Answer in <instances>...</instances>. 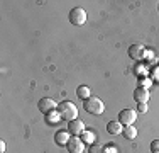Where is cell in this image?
I'll return each mask as SVG.
<instances>
[{
    "mask_svg": "<svg viewBox=\"0 0 159 153\" xmlns=\"http://www.w3.org/2000/svg\"><path fill=\"white\" fill-rule=\"evenodd\" d=\"M58 112H59V116L64 117L68 122L73 121V119H78V109H76V106H75L73 102H70V101L59 102L58 104Z\"/></svg>",
    "mask_w": 159,
    "mask_h": 153,
    "instance_id": "6da1fadb",
    "label": "cell"
},
{
    "mask_svg": "<svg viewBox=\"0 0 159 153\" xmlns=\"http://www.w3.org/2000/svg\"><path fill=\"white\" fill-rule=\"evenodd\" d=\"M151 78H144V76H141V78H139V82H137V85L141 87V89H147L149 90V87H151Z\"/></svg>",
    "mask_w": 159,
    "mask_h": 153,
    "instance_id": "e0dca14e",
    "label": "cell"
},
{
    "mask_svg": "<svg viewBox=\"0 0 159 153\" xmlns=\"http://www.w3.org/2000/svg\"><path fill=\"white\" fill-rule=\"evenodd\" d=\"M122 135L125 136V140H135V136H137V129H135V126H125L122 131Z\"/></svg>",
    "mask_w": 159,
    "mask_h": 153,
    "instance_id": "4fadbf2b",
    "label": "cell"
},
{
    "mask_svg": "<svg viewBox=\"0 0 159 153\" xmlns=\"http://www.w3.org/2000/svg\"><path fill=\"white\" fill-rule=\"evenodd\" d=\"M80 138H81L83 143H90V145L95 143V135H93V133H90V131H86V129L81 133V135H80Z\"/></svg>",
    "mask_w": 159,
    "mask_h": 153,
    "instance_id": "5bb4252c",
    "label": "cell"
},
{
    "mask_svg": "<svg viewBox=\"0 0 159 153\" xmlns=\"http://www.w3.org/2000/svg\"><path fill=\"white\" fill-rule=\"evenodd\" d=\"M129 56L132 60H142L146 56V46L144 44H132L129 48Z\"/></svg>",
    "mask_w": 159,
    "mask_h": 153,
    "instance_id": "52a82bcc",
    "label": "cell"
},
{
    "mask_svg": "<svg viewBox=\"0 0 159 153\" xmlns=\"http://www.w3.org/2000/svg\"><path fill=\"white\" fill-rule=\"evenodd\" d=\"M151 153H159V138L151 141Z\"/></svg>",
    "mask_w": 159,
    "mask_h": 153,
    "instance_id": "ac0fdd59",
    "label": "cell"
},
{
    "mask_svg": "<svg viewBox=\"0 0 159 153\" xmlns=\"http://www.w3.org/2000/svg\"><path fill=\"white\" fill-rule=\"evenodd\" d=\"M83 131H85V124H83V121L73 119V121L68 122V133H70V135L78 136V135H81Z\"/></svg>",
    "mask_w": 159,
    "mask_h": 153,
    "instance_id": "ba28073f",
    "label": "cell"
},
{
    "mask_svg": "<svg viewBox=\"0 0 159 153\" xmlns=\"http://www.w3.org/2000/svg\"><path fill=\"white\" fill-rule=\"evenodd\" d=\"M68 17H70V22L73 26H83L86 22V12H85V9H81V7L71 9Z\"/></svg>",
    "mask_w": 159,
    "mask_h": 153,
    "instance_id": "3957f363",
    "label": "cell"
},
{
    "mask_svg": "<svg viewBox=\"0 0 159 153\" xmlns=\"http://www.w3.org/2000/svg\"><path fill=\"white\" fill-rule=\"evenodd\" d=\"M59 119H61V116H59V112H49V114H46V122L48 124H56Z\"/></svg>",
    "mask_w": 159,
    "mask_h": 153,
    "instance_id": "9a60e30c",
    "label": "cell"
},
{
    "mask_svg": "<svg viewBox=\"0 0 159 153\" xmlns=\"http://www.w3.org/2000/svg\"><path fill=\"white\" fill-rule=\"evenodd\" d=\"M3 151H5V143L0 141V153H3Z\"/></svg>",
    "mask_w": 159,
    "mask_h": 153,
    "instance_id": "ffe728a7",
    "label": "cell"
},
{
    "mask_svg": "<svg viewBox=\"0 0 159 153\" xmlns=\"http://www.w3.org/2000/svg\"><path fill=\"white\" fill-rule=\"evenodd\" d=\"M132 95H134V101L137 102V104H147V101H149V90H147V89H141V87H137Z\"/></svg>",
    "mask_w": 159,
    "mask_h": 153,
    "instance_id": "9c48e42d",
    "label": "cell"
},
{
    "mask_svg": "<svg viewBox=\"0 0 159 153\" xmlns=\"http://www.w3.org/2000/svg\"><path fill=\"white\" fill-rule=\"evenodd\" d=\"M88 153H105V148L102 146L100 143H92V145H90Z\"/></svg>",
    "mask_w": 159,
    "mask_h": 153,
    "instance_id": "2e32d148",
    "label": "cell"
},
{
    "mask_svg": "<svg viewBox=\"0 0 159 153\" xmlns=\"http://www.w3.org/2000/svg\"><path fill=\"white\" fill-rule=\"evenodd\" d=\"M66 150L70 153H83V150H85V143L81 141V138L71 136L70 141H68V145H66Z\"/></svg>",
    "mask_w": 159,
    "mask_h": 153,
    "instance_id": "8992f818",
    "label": "cell"
},
{
    "mask_svg": "<svg viewBox=\"0 0 159 153\" xmlns=\"http://www.w3.org/2000/svg\"><path fill=\"white\" fill-rule=\"evenodd\" d=\"M37 109H39V112H43L44 116H46V114L52 112L54 109H58V104L49 97H43L39 101V104H37Z\"/></svg>",
    "mask_w": 159,
    "mask_h": 153,
    "instance_id": "5b68a950",
    "label": "cell"
},
{
    "mask_svg": "<svg viewBox=\"0 0 159 153\" xmlns=\"http://www.w3.org/2000/svg\"><path fill=\"white\" fill-rule=\"evenodd\" d=\"M76 95H78V99H83V101H86V99L92 97V90H90L86 85H80L78 89H76Z\"/></svg>",
    "mask_w": 159,
    "mask_h": 153,
    "instance_id": "7c38bea8",
    "label": "cell"
},
{
    "mask_svg": "<svg viewBox=\"0 0 159 153\" xmlns=\"http://www.w3.org/2000/svg\"><path fill=\"white\" fill-rule=\"evenodd\" d=\"M70 133L68 131H64V129H59V131H56V135H54V141H56V145L58 146H66L68 145V141H70Z\"/></svg>",
    "mask_w": 159,
    "mask_h": 153,
    "instance_id": "30bf717a",
    "label": "cell"
},
{
    "mask_svg": "<svg viewBox=\"0 0 159 153\" xmlns=\"http://www.w3.org/2000/svg\"><path fill=\"white\" fill-rule=\"evenodd\" d=\"M137 112H144V114H146L147 112V104H139L137 106Z\"/></svg>",
    "mask_w": 159,
    "mask_h": 153,
    "instance_id": "d6986e66",
    "label": "cell"
},
{
    "mask_svg": "<svg viewBox=\"0 0 159 153\" xmlns=\"http://www.w3.org/2000/svg\"><path fill=\"white\" fill-rule=\"evenodd\" d=\"M83 107H85L86 112L95 114V116H98V114H102L105 111L103 101L98 99V97H90V99H86V101H83Z\"/></svg>",
    "mask_w": 159,
    "mask_h": 153,
    "instance_id": "7a4b0ae2",
    "label": "cell"
},
{
    "mask_svg": "<svg viewBox=\"0 0 159 153\" xmlns=\"http://www.w3.org/2000/svg\"><path fill=\"white\" fill-rule=\"evenodd\" d=\"M122 131H124V128H122V124H120L119 121H110L107 124V133H108V135H112V136L120 135Z\"/></svg>",
    "mask_w": 159,
    "mask_h": 153,
    "instance_id": "8fae6325",
    "label": "cell"
},
{
    "mask_svg": "<svg viewBox=\"0 0 159 153\" xmlns=\"http://www.w3.org/2000/svg\"><path fill=\"white\" fill-rule=\"evenodd\" d=\"M137 119V111L134 109H124L119 112V122L122 126H132Z\"/></svg>",
    "mask_w": 159,
    "mask_h": 153,
    "instance_id": "277c9868",
    "label": "cell"
}]
</instances>
